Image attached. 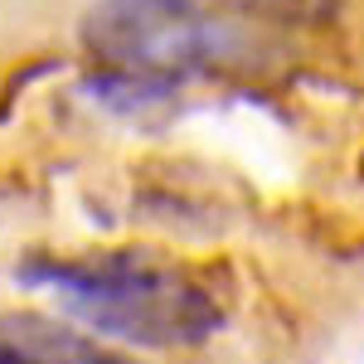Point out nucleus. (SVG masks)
I'll return each mask as SVG.
<instances>
[{
  "mask_svg": "<svg viewBox=\"0 0 364 364\" xmlns=\"http://www.w3.org/2000/svg\"><path fill=\"white\" fill-rule=\"evenodd\" d=\"M20 282L54 291L68 316L132 345H195L219 326V306L199 282L132 257H102V262L29 257L20 267Z\"/></svg>",
  "mask_w": 364,
  "mask_h": 364,
  "instance_id": "nucleus-1",
  "label": "nucleus"
},
{
  "mask_svg": "<svg viewBox=\"0 0 364 364\" xmlns=\"http://www.w3.org/2000/svg\"><path fill=\"white\" fill-rule=\"evenodd\" d=\"M83 39L92 54L112 58L122 73L161 83L219 49V29L190 0H107L87 15Z\"/></svg>",
  "mask_w": 364,
  "mask_h": 364,
  "instance_id": "nucleus-2",
  "label": "nucleus"
},
{
  "mask_svg": "<svg viewBox=\"0 0 364 364\" xmlns=\"http://www.w3.org/2000/svg\"><path fill=\"white\" fill-rule=\"evenodd\" d=\"M0 364H44L39 355H29L20 345H10V340H0Z\"/></svg>",
  "mask_w": 364,
  "mask_h": 364,
  "instance_id": "nucleus-3",
  "label": "nucleus"
}]
</instances>
